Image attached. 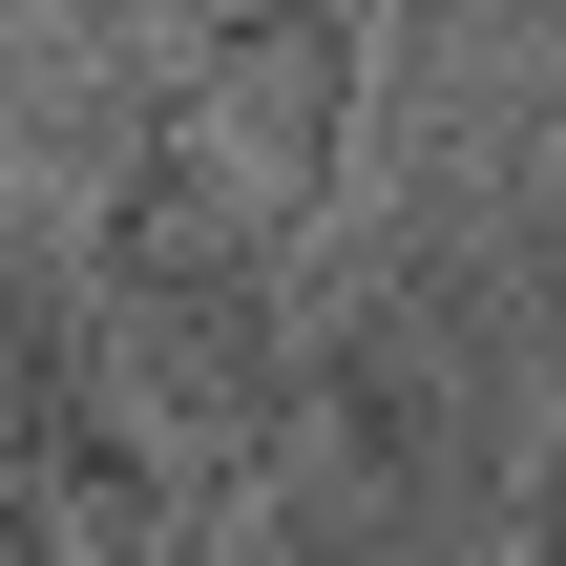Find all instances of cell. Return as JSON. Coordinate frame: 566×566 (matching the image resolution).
<instances>
[{
	"label": "cell",
	"instance_id": "cell-1",
	"mask_svg": "<svg viewBox=\"0 0 566 566\" xmlns=\"http://www.w3.org/2000/svg\"><path fill=\"white\" fill-rule=\"evenodd\" d=\"M273 21H357V0H273Z\"/></svg>",
	"mask_w": 566,
	"mask_h": 566
}]
</instances>
